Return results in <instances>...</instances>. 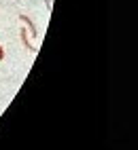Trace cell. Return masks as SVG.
<instances>
[{
    "mask_svg": "<svg viewBox=\"0 0 138 150\" xmlns=\"http://www.w3.org/2000/svg\"><path fill=\"white\" fill-rule=\"evenodd\" d=\"M21 21L26 23V28H28V34H32L34 38L38 36V32H36V28H34V23H32V19L30 17H26V15H21Z\"/></svg>",
    "mask_w": 138,
    "mask_h": 150,
    "instance_id": "6da1fadb",
    "label": "cell"
},
{
    "mask_svg": "<svg viewBox=\"0 0 138 150\" xmlns=\"http://www.w3.org/2000/svg\"><path fill=\"white\" fill-rule=\"evenodd\" d=\"M19 34H21V40H24V45H26L28 49H30V51H36V49L32 47V42H30V38H28V28H21V32H19Z\"/></svg>",
    "mask_w": 138,
    "mask_h": 150,
    "instance_id": "7a4b0ae2",
    "label": "cell"
},
{
    "mask_svg": "<svg viewBox=\"0 0 138 150\" xmlns=\"http://www.w3.org/2000/svg\"><path fill=\"white\" fill-rule=\"evenodd\" d=\"M0 59H4V51H2V45H0Z\"/></svg>",
    "mask_w": 138,
    "mask_h": 150,
    "instance_id": "3957f363",
    "label": "cell"
}]
</instances>
